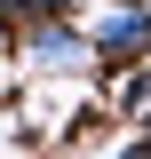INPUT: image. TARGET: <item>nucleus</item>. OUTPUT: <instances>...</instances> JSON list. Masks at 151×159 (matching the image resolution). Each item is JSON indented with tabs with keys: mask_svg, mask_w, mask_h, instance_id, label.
<instances>
[{
	"mask_svg": "<svg viewBox=\"0 0 151 159\" xmlns=\"http://www.w3.org/2000/svg\"><path fill=\"white\" fill-rule=\"evenodd\" d=\"M16 64L32 80H88L95 48H88V32H80L72 16H48V24H24L16 32Z\"/></svg>",
	"mask_w": 151,
	"mask_h": 159,
	"instance_id": "1",
	"label": "nucleus"
},
{
	"mask_svg": "<svg viewBox=\"0 0 151 159\" xmlns=\"http://www.w3.org/2000/svg\"><path fill=\"white\" fill-rule=\"evenodd\" d=\"M95 72H127V64H151V0H103V16L88 24Z\"/></svg>",
	"mask_w": 151,
	"mask_h": 159,
	"instance_id": "2",
	"label": "nucleus"
},
{
	"mask_svg": "<svg viewBox=\"0 0 151 159\" xmlns=\"http://www.w3.org/2000/svg\"><path fill=\"white\" fill-rule=\"evenodd\" d=\"M112 111H119V127L151 111V64H127V72H112Z\"/></svg>",
	"mask_w": 151,
	"mask_h": 159,
	"instance_id": "3",
	"label": "nucleus"
},
{
	"mask_svg": "<svg viewBox=\"0 0 151 159\" xmlns=\"http://www.w3.org/2000/svg\"><path fill=\"white\" fill-rule=\"evenodd\" d=\"M48 16H72V0H0V24H8V32L48 24Z\"/></svg>",
	"mask_w": 151,
	"mask_h": 159,
	"instance_id": "4",
	"label": "nucleus"
},
{
	"mask_svg": "<svg viewBox=\"0 0 151 159\" xmlns=\"http://www.w3.org/2000/svg\"><path fill=\"white\" fill-rule=\"evenodd\" d=\"M127 127H135V135H143V151H151V111H143V119H127Z\"/></svg>",
	"mask_w": 151,
	"mask_h": 159,
	"instance_id": "5",
	"label": "nucleus"
}]
</instances>
